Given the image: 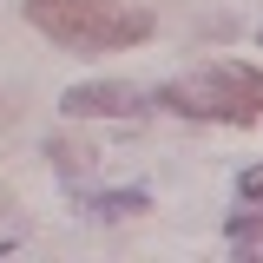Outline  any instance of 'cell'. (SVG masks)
Listing matches in <instances>:
<instances>
[{
  "label": "cell",
  "mask_w": 263,
  "mask_h": 263,
  "mask_svg": "<svg viewBox=\"0 0 263 263\" xmlns=\"http://www.w3.org/2000/svg\"><path fill=\"white\" fill-rule=\"evenodd\" d=\"M27 20L60 46H86V53H119L152 40V13L132 0H27Z\"/></svg>",
  "instance_id": "1"
},
{
  "label": "cell",
  "mask_w": 263,
  "mask_h": 263,
  "mask_svg": "<svg viewBox=\"0 0 263 263\" xmlns=\"http://www.w3.org/2000/svg\"><path fill=\"white\" fill-rule=\"evenodd\" d=\"M164 112L178 119H211V125H257L263 119V72L257 66H237V60H217L204 72H184L158 92Z\"/></svg>",
  "instance_id": "2"
},
{
  "label": "cell",
  "mask_w": 263,
  "mask_h": 263,
  "mask_svg": "<svg viewBox=\"0 0 263 263\" xmlns=\"http://www.w3.org/2000/svg\"><path fill=\"white\" fill-rule=\"evenodd\" d=\"M72 119H145V92L119 86V79H92V86H72L60 99Z\"/></svg>",
  "instance_id": "3"
},
{
  "label": "cell",
  "mask_w": 263,
  "mask_h": 263,
  "mask_svg": "<svg viewBox=\"0 0 263 263\" xmlns=\"http://www.w3.org/2000/svg\"><path fill=\"white\" fill-rule=\"evenodd\" d=\"M92 211L99 217H138L145 211V191H105V197H92Z\"/></svg>",
  "instance_id": "4"
},
{
  "label": "cell",
  "mask_w": 263,
  "mask_h": 263,
  "mask_svg": "<svg viewBox=\"0 0 263 263\" xmlns=\"http://www.w3.org/2000/svg\"><path fill=\"white\" fill-rule=\"evenodd\" d=\"M230 243H250V250H263V217H230Z\"/></svg>",
  "instance_id": "5"
},
{
  "label": "cell",
  "mask_w": 263,
  "mask_h": 263,
  "mask_svg": "<svg viewBox=\"0 0 263 263\" xmlns=\"http://www.w3.org/2000/svg\"><path fill=\"white\" fill-rule=\"evenodd\" d=\"M237 197H243V204H263V164H250V171L237 178Z\"/></svg>",
  "instance_id": "6"
}]
</instances>
